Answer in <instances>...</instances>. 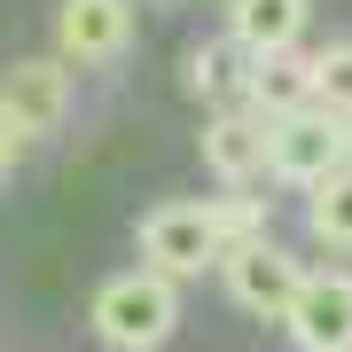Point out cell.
<instances>
[{
	"label": "cell",
	"mask_w": 352,
	"mask_h": 352,
	"mask_svg": "<svg viewBox=\"0 0 352 352\" xmlns=\"http://www.w3.org/2000/svg\"><path fill=\"white\" fill-rule=\"evenodd\" d=\"M87 314H94V337L110 352H157V344H173V329H180V282L133 266V274H110L94 289Z\"/></svg>",
	"instance_id": "cell-1"
},
{
	"label": "cell",
	"mask_w": 352,
	"mask_h": 352,
	"mask_svg": "<svg viewBox=\"0 0 352 352\" xmlns=\"http://www.w3.org/2000/svg\"><path fill=\"white\" fill-rule=\"evenodd\" d=\"M227 258V235H219V204H196V196H173L141 219V266L164 282H188V274H212Z\"/></svg>",
	"instance_id": "cell-2"
},
{
	"label": "cell",
	"mask_w": 352,
	"mask_h": 352,
	"mask_svg": "<svg viewBox=\"0 0 352 352\" xmlns=\"http://www.w3.org/2000/svg\"><path fill=\"white\" fill-rule=\"evenodd\" d=\"M344 164V118L337 110H298L266 126V180H289V188H321Z\"/></svg>",
	"instance_id": "cell-3"
},
{
	"label": "cell",
	"mask_w": 352,
	"mask_h": 352,
	"mask_svg": "<svg viewBox=\"0 0 352 352\" xmlns=\"http://www.w3.org/2000/svg\"><path fill=\"white\" fill-rule=\"evenodd\" d=\"M219 282H227V298L243 305V314H289L298 305V289H305V266L282 251L274 235H251V243H235V251L219 258Z\"/></svg>",
	"instance_id": "cell-4"
},
{
	"label": "cell",
	"mask_w": 352,
	"mask_h": 352,
	"mask_svg": "<svg viewBox=\"0 0 352 352\" xmlns=\"http://www.w3.org/2000/svg\"><path fill=\"white\" fill-rule=\"evenodd\" d=\"M196 157L212 164V180H227V188H258V180H266V118L251 110V102L212 110V118H204Z\"/></svg>",
	"instance_id": "cell-5"
},
{
	"label": "cell",
	"mask_w": 352,
	"mask_h": 352,
	"mask_svg": "<svg viewBox=\"0 0 352 352\" xmlns=\"http://www.w3.org/2000/svg\"><path fill=\"white\" fill-rule=\"evenodd\" d=\"M55 47L63 63H118L133 47V0H63L55 8Z\"/></svg>",
	"instance_id": "cell-6"
},
{
	"label": "cell",
	"mask_w": 352,
	"mask_h": 352,
	"mask_svg": "<svg viewBox=\"0 0 352 352\" xmlns=\"http://www.w3.org/2000/svg\"><path fill=\"white\" fill-rule=\"evenodd\" d=\"M282 321L298 352H352V274H305L298 305Z\"/></svg>",
	"instance_id": "cell-7"
},
{
	"label": "cell",
	"mask_w": 352,
	"mask_h": 352,
	"mask_svg": "<svg viewBox=\"0 0 352 352\" xmlns=\"http://www.w3.org/2000/svg\"><path fill=\"white\" fill-rule=\"evenodd\" d=\"M305 16H314V0H227V39L266 63L305 39Z\"/></svg>",
	"instance_id": "cell-8"
},
{
	"label": "cell",
	"mask_w": 352,
	"mask_h": 352,
	"mask_svg": "<svg viewBox=\"0 0 352 352\" xmlns=\"http://www.w3.org/2000/svg\"><path fill=\"white\" fill-rule=\"evenodd\" d=\"M0 102H8L16 118H24V133H55L63 126V110H71V71L63 63H16L8 78H0Z\"/></svg>",
	"instance_id": "cell-9"
},
{
	"label": "cell",
	"mask_w": 352,
	"mask_h": 352,
	"mask_svg": "<svg viewBox=\"0 0 352 352\" xmlns=\"http://www.w3.org/2000/svg\"><path fill=\"white\" fill-rule=\"evenodd\" d=\"M251 71H258V55H243L235 39H196L188 47V63H180V78H188V94L196 102H251Z\"/></svg>",
	"instance_id": "cell-10"
},
{
	"label": "cell",
	"mask_w": 352,
	"mask_h": 352,
	"mask_svg": "<svg viewBox=\"0 0 352 352\" xmlns=\"http://www.w3.org/2000/svg\"><path fill=\"white\" fill-rule=\"evenodd\" d=\"M251 110L274 126V118H298V110H314V55H266V63L251 71Z\"/></svg>",
	"instance_id": "cell-11"
},
{
	"label": "cell",
	"mask_w": 352,
	"mask_h": 352,
	"mask_svg": "<svg viewBox=\"0 0 352 352\" xmlns=\"http://www.w3.org/2000/svg\"><path fill=\"white\" fill-rule=\"evenodd\" d=\"M305 227H314L321 251H352V157L321 180V188H305Z\"/></svg>",
	"instance_id": "cell-12"
},
{
	"label": "cell",
	"mask_w": 352,
	"mask_h": 352,
	"mask_svg": "<svg viewBox=\"0 0 352 352\" xmlns=\"http://www.w3.org/2000/svg\"><path fill=\"white\" fill-rule=\"evenodd\" d=\"M314 102L337 110V118H352V39H337V47L314 55Z\"/></svg>",
	"instance_id": "cell-13"
},
{
	"label": "cell",
	"mask_w": 352,
	"mask_h": 352,
	"mask_svg": "<svg viewBox=\"0 0 352 352\" xmlns=\"http://www.w3.org/2000/svg\"><path fill=\"white\" fill-rule=\"evenodd\" d=\"M24 149H32V133H24V118H16L8 102H0V173H8V164H24Z\"/></svg>",
	"instance_id": "cell-14"
},
{
	"label": "cell",
	"mask_w": 352,
	"mask_h": 352,
	"mask_svg": "<svg viewBox=\"0 0 352 352\" xmlns=\"http://www.w3.org/2000/svg\"><path fill=\"white\" fill-rule=\"evenodd\" d=\"M344 157H352V118H344Z\"/></svg>",
	"instance_id": "cell-15"
}]
</instances>
